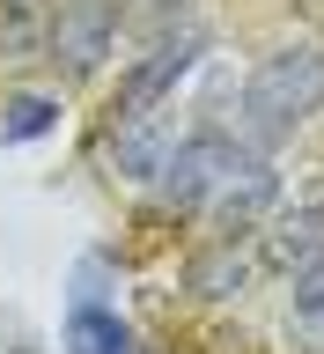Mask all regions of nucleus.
I'll return each mask as SVG.
<instances>
[{"label":"nucleus","instance_id":"f257e3e1","mask_svg":"<svg viewBox=\"0 0 324 354\" xmlns=\"http://www.w3.org/2000/svg\"><path fill=\"white\" fill-rule=\"evenodd\" d=\"M317 118H324V44L287 37L251 59V74L236 88V118H221V126H236L258 155H273Z\"/></svg>","mask_w":324,"mask_h":354},{"label":"nucleus","instance_id":"6e6552de","mask_svg":"<svg viewBox=\"0 0 324 354\" xmlns=\"http://www.w3.org/2000/svg\"><path fill=\"white\" fill-rule=\"evenodd\" d=\"M59 354H148L118 303H66L59 310Z\"/></svg>","mask_w":324,"mask_h":354},{"label":"nucleus","instance_id":"9d476101","mask_svg":"<svg viewBox=\"0 0 324 354\" xmlns=\"http://www.w3.org/2000/svg\"><path fill=\"white\" fill-rule=\"evenodd\" d=\"M44 30H52V0H0V66L44 59Z\"/></svg>","mask_w":324,"mask_h":354},{"label":"nucleus","instance_id":"7ed1b4c3","mask_svg":"<svg viewBox=\"0 0 324 354\" xmlns=\"http://www.w3.org/2000/svg\"><path fill=\"white\" fill-rule=\"evenodd\" d=\"M118 30H126V0H52L44 66L59 82H96L118 52Z\"/></svg>","mask_w":324,"mask_h":354},{"label":"nucleus","instance_id":"f03ea898","mask_svg":"<svg viewBox=\"0 0 324 354\" xmlns=\"http://www.w3.org/2000/svg\"><path fill=\"white\" fill-rule=\"evenodd\" d=\"M207 59V30L199 22H177V30H155L126 66H118V96H111V118H155L177 88L199 74Z\"/></svg>","mask_w":324,"mask_h":354},{"label":"nucleus","instance_id":"0eeeda50","mask_svg":"<svg viewBox=\"0 0 324 354\" xmlns=\"http://www.w3.org/2000/svg\"><path fill=\"white\" fill-rule=\"evenodd\" d=\"M170 140L177 133L162 126V111H155V118H111L104 126V162H111L118 185H140V192H148L155 170L170 162Z\"/></svg>","mask_w":324,"mask_h":354},{"label":"nucleus","instance_id":"4468645a","mask_svg":"<svg viewBox=\"0 0 324 354\" xmlns=\"http://www.w3.org/2000/svg\"><path fill=\"white\" fill-rule=\"evenodd\" d=\"M0 354H44V339L30 325H22L15 310H8V317H0Z\"/></svg>","mask_w":324,"mask_h":354},{"label":"nucleus","instance_id":"20e7f679","mask_svg":"<svg viewBox=\"0 0 324 354\" xmlns=\"http://www.w3.org/2000/svg\"><path fill=\"white\" fill-rule=\"evenodd\" d=\"M280 199H287V185H280V170H273V162H243V170H229L214 185V199H207V236H236V243H251L265 229V221L280 214Z\"/></svg>","mask_w":324,"mask_h":354},{"label":"nucleus","instance_id":"f8f14e48","mask_svg":"<svg viewBox=\"0 0 324 354\" xmlns=\"http://www.w3.org/2000/svg\"><path fill=\"white\" fill-rule=\"evenodd\" d=\"M118 281H126L118 251H82L66 266V303H118Z\"/></svg>","mask_w":324,"mask_h":354},{"label":"nucleus","instance_id":"39448f33","mask_svg":"<svg viewBox=\"0 0 324 354\" xmlns=\"http://www.w3.org/2000/svg\"><path fill=\"white\" fill-rule=\"evenodd\" d=\"M177 281H184V295L192 303H243L251 288H258V251L236 236H207L184 251V266H177Z\"/></svg>","mask_w":324,"mask_h":354},{"label":"nucleus","instance_id":"423d86ee","mask_svg":"<svg viewBox=\"0 0 324 354\" xmlns=\"http://www.w3.org/2000/svg\"><path fill=\"white\" fill-rule=\"evenodd\" d=\"M251 251H258V273H280V281L324 266V207H280L251 236Z\"/></svg>","mask_w":324,"mask_h":354},{"label":"nucleus","instance_id":"9b49d317","mask_svg":"<svg viewBox=\"0 0 324 354\" xmlns=\"http://www.w3.org/2000/svg\"><path fill=\"white\" fill-rule=\"evenodd\" d=\"M287 332H295L303 354H324V266L295 273V288H287Z\"/></svg>","mask_w":324,"mask_h":354},{"label":"nucleus","instance_id":"1a4fd4ad","mask_svg":"<svg viewBox=\"0 0 324 354\" xmlns=\"http://www.w3.org/2000/svg\"><path fill=\"white\" fill-rule=\"evenodd\" d=\"M59 126H66V96L59 88H8V96H0V148L52 140Z\"/></svg>","mask_w":324,"mask_h":354},{"label":"nucleus","instance_id":"ddd939ff","mask_svg":"<svg viewBox=\"0 0 324 354\" xmlns=\"http://www.w3.org/2000/svg\"><path fill=\"white\" fill-rule=\"evenodd\" d=\"M199 0H126V30L155 37V30H177V22H192Z\"/></svg>","mask_w":324,"mask_h":354}]
</instances>
